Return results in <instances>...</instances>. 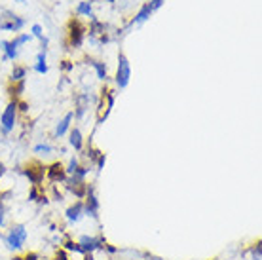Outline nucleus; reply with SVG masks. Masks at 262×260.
<instances>
[{
    "mask_svg": "<svg viewBox=\"0 0 262 260\" xmlns=\"http://www.w3.org/2000/svg\"><path fill=\"white\" fill-rule=\"evenodd\" d=\"M25 241H27V230H25V226L16 224V226L10 228L8 236H6V245H8V249L19 251L23 245H25Z\"/></svg>",
    "mask_w": 262,
    "mask_h": 260,
    "instance_id": "1",
    "label": "nucleus"
},
{
    "mask_svg": "<svg viewBox=\"0 0 262 260\" xmlns=\"http://www.w3.org/2000/svg\"><path fill=\"white\" fill-rule=\"evenodd\" d=\"M130 78H131L130 61H128V57L124 53H120L118 55V70H116V84H118V87L124 89V87L130 84Z\"/></svg>",
    "mask_w": 262,
    "mask_h": 260,
    "instance_id": "2",
    "label": "nucleus"
},
{
    "mask_svg": "<svg viewBox=\"0 0 262 260\" xmlns=\"http://www.w3.org/2000/svg\"><path fill=\"white\" fill-rule=\"evenodd\" d=\"M16 120H18V103H10L2 114V120H0V125H2V131L4 133H12L14 127H16Z\"/></svg>",
    "mask_w": 262,
    "mask_h": 260,
    "instance_id": "3",
    "label": "nucleus"
},
{
    "mask_svg": "<svg viewBox=\"0 0 262 260\" xmlns=\"http://www.w3.org/2000/svg\"><path fill=\"white\" fill-rule=\"evenodd\" d=\"M25 19L19 17L12 11H2V17H0V30H14L18 32L19 29H23Z\"/></svg>",
    "mask_w": 262,
    "mask_h": 260,
    "instance_id": "4",
    "label": "nucleus"
},
{
    "mask_svg": "<svg viewBox=\"0 0 262 260\" xmlns=\"http://www.w3.org/2000/svg\"><path fill=\"white\" fill-rule=\"evenodd\" d=\"M103 93L104 95L101 97V105H99V118H97L99 124H103V120L108 118V114H110V110H112V106H114L112 91H103Z\"/></svg>",
    "mask_w": 262,
    "mask_h": 260,
    "instance_id": "5",
    "label": "nucleus"
},
{
    "mask_svg": "<svg viewBox=\"0 0 262 260\" xmlns=\"http://www.w3.org/2000/svg\"><path fill=\"white\" fill-rule=\"evenodd\" d=\"M84 32L86 29L80 25V21H72L70 23V29H68V42L72 48H80L82 42H84Z\"/></svg>",
    "mask_w": 262,
    "mask_h": 260,
    "instance_id": "6",
    "label": "nucleus"
},
{
    "mask_svg": "<svg viewBox=\"0 0 262 260\" xmlns=\"http://www.w3.org/2000/svg\"><path fill=\"white\" fill-rule=\"evenodd\" d=\"M78 247L84 253H94V251L103 247V238H94V236H82L78 241Z\"/></svg>",
    "mask_w": 262,
    "mask_h": 260,
    "instance_id": "7",
    "label": "nucleus"
},
{
    "mask_svg": "<svg viewBox=\"0 0 262 260\" xmlns=\"http://www.w3.org/2000/svg\"><path fill=\"white\" fill-rule=\"evenodd\" d=\"M46 167L44 165H40V164H30L27 165V169H25V175L28 177V181L34 184V186H38V184L44 181V171Z\"/></svg>",
    "mask_w": 262,
    "mask_h": 260,
    "instance_id": "8",
    "label": "nucleus"
},
{
    "mask_svg": "<svg viewBox=\"0 0 262 260\" xmlns=\"http://www.w3.org/2000/svg\"><path fill=\"white\" fill-rule=\"evenodd\" d=\"M46 175H48V179H50L52 183H65L66 181V171L61 164L50 165V167L46 169Z\"/></svg>",
    "mask_w": 262,
    "mask_h": 260,
    "instance_id": "9",
    "label": "nucleus"
},
{
    "mask_svg": "<svg viewBox=\"0 0 262 260\" xmlns=\"http://www.w3.org/2000/svg\"><path fill=\"white\" fill-rule=\"evenodd\" d=\"M88 200L84 203V209H86V215H92V217H97V211H99V202H97V196H95L94 188L88 184Z\"/></svg>",
    "mask_w": 262,
    "mask_h": 260,
    "instance_id": "10",
    "label": "nucleus"
},
{
    "mask_svg": "<svg viewBox=\"0 0 262 260\" xmlns=\"http://www.w3.org/2000/svg\"><path fill=\"white\" fill-rule=\"evenodd\" d=\"M82 215H86L84 203L76 202L74 205H70V207L66 209V221L68 222H78L80 219H82Z\"/></svg>",
    "mask_w": 262,
    "mask_h": 260,
    "instance_id": "11",
    "label": "nucleus"
},
{
    "mask_svg": "<svg viewBox=\"0 0 262 260\" xmlns=\"http://www.w3.org/2000/svg\"><path fill=\"white\" fill-rule=\"evenodd\" d=\"M88 106H90V95L88 93H80L76 97V116L82 118L84 112L88 110Z\"/></svg>",
    "mask_w": 262,
    "mask_h": 260,
    "instance_id": "12",
    "label": "nucleus"
},
{
    "mask_svg": "<svg viewBox=\"0 0 262 260\" xmlns=\"http://www.w3.org/2000/svg\"><path fill=\"white\" fill-rule=\"evenodd\" d=\"M70 122H72V112H68V114L57 124V129H56V137H63L68 131V127H70Z\"/></svg>",
    "mask_w": 262,
    "mask_h": 260,
    "instance_id": "13",
    "label": "nucleus"
},
{
    "mask_svg": "<svg viewBox=\"0 0 262 260\" xmlns=\"http://www.w3.org/2000/svg\"><path fill=\"white\" fill-rule=\"evenodd\" d=\"M0 46L4 49V61H8V59L14 61V59L18 57V48H16L12 42H6V40H4V42H0Z\"/></svg>",
    "mask_w": 262,
    "mask_h": 260,
    "instance_id": "14",
    "label": "nucleus"
},
{
    "mask_svg": "<svg viewBox=\"0 0 262 260\" xmlns=\"http://www.w3.org/2000/svg\"><path fill=\"white\" fill-rule=\"evenodd\" d=\"M68 143H70V146H74L76 150H82V146H84V139H82L80 129H72V131H70V139H68Z\"/></svg>",
    "mask_w": 262,
    "mask_h": 260,
    "instance_id": "15",
    "label": "nucleus"
},
{
    "mask_svg": "<svg viewBox=\"0 0 262 260\" xmlns=\"http://www.w3.org/2000/svg\"><path fill=\"white\" fill-rule=\"evenodd\" d=\"M34 70L38 74H46L48 72V65H46V49H42L36 57V65H34Z\"/></svg>",
    "mask_w": 262,
    "mask_h": 260,
    "instance_id": "16",
    "label": "nucleus"
},
{
    "mask_svg": "<svg viewBox=\"0 0 262 260\" xmlns=\"http://www.w3.org/2000/svg\"><path fill=\"white\" fill-rule=\"evenodd\" d=\"M152 8H150V4H144L142 8L139 10V13L135 15V19H133V23H142V21H146L150 17V13H152Z\"/></svg>",
    "mask_w": 262,
    "mask_h": 260,
    "instance_id": "17",
    "label": "nucleus"
},
{
    "mask_svg": "<svg viewBox=\"0 0 262 260\" xmlns=\"http://www.w3.org/2000/svg\"><path fill=\"white\" fill-rule=\"evenodd\" d=\"M90 63H92V67L95 68L97 78H99V80H106V65L101 63V61H90Z\"/></svg>",
    "mask_w": 262,
    "mask_h": 260,
    "instance_id": "18",
    "label": "nucleus"
},
{
    "mask_svg": "<svg viewBox=\"0 0 262 260\" xmlns=\"http://www.w3.org/2000/svg\"><path fill=\"white\" fill-rule=\"evenodd\" d=\"M76 11L80 15H86V17H94V11H92V2H80Z\"/></svg>",
    "mask_w": 262,
    "mask_h": 260,
    "instance_id": "19",
    "label": "nucleus"
},
{
    "mask_svg": "<svg viewBox=\"0 0 262 260\" xmlns=\"http://www.w3.org/2000/svg\"><path fill=\"white\" fill-rule=\"evenodd\" d=\"M25 74H27V68L25 67H14V70H12V82H23Z\"/></svg>",
    "mask_w": 262,
    "mask_h": 260,
    "instance_id": "20",
    "label": "nucleus"
},
{
    "mask_svg": "<svg viewBox=\"0 0 262 260\" xmlns=\"http://www.w3.org/2000/svg\"><path fill=\"white\" fill-rule=\"evenodd\" d=\"M80 169V164H78V160L76 158H70V162H68V167H66V177H70V175H74L76 171Z\"/></svg>",
    "mask_w": 262,
    "mask_h": 260,
    "instance_id": "21",
    "label": "nucleus"
},
{
    "mask_svg": "<svg viewBox=\"0 0 262 260\" xmlns=\"http://www.w3.org/2000/svg\"><path fill=\"white\" fill-rule=\"evenodd\" d=\"M32 38L30 34H21V36H18V38H14L12 40V44L16 46V48H19V46H23V44H27L28 40Z\"/></svg>",
    "mask_w": 262,
    "mask_h": 260,
    "instance_id": "22",
    "label": "nucleus"
},
{
    "mask_svg": "<svg viewBox=\"0 0 262 260\" xmlns=\"http://www.w3.org/2000/svg\"><path fill=\"white\" fill-rule=\"evenodd\" d=\"M34 152H36V154H52L54 148L50 145H36L34 146Z\"/></svg>",
    "mask_w": 262,
    "mask_h": 260,
    "instance_id": "23",
    "label": "nucleus"
},
{
    "mask_svg": "<svg viewBox=\"0 0 262 260\" xmlns=\"http://www.w3.org/2000/svg\"><path fill=\"white\" fill-rule=\"evenodd\" d=\"M32 36L44 40V32H42V27H40V25H32Z\"/></svg>",
    "mask_w": 262,
    "mask_h": 260,
    "instance_id": "24",
    "label": "nucleus"
},
{
    "mask_svg": "<svg viewBox=\"0 0 262 260\" xmlns=\"http://www.w3.org/2000/svg\"><path fill=\"white\" fill-rule=\"evenodd\" d=\"M162 2H164V0H150L148 4H150V8H152V10H158L160 6H162Z\"/></svg>",
    "mask_w": 262,
    "mask_h": 260,
    "instance_id": "25",
    "label": "nucleus"
},
{
    "mask_svg": "<svg viewBox=\"0 0 262 260\" xmlns=\"http://www.w3.org/2000/svg\"><path fill=\"white\" fill-rule=\"evenodd\" d=\"M63 68H65V70H70V68H72V65H70L68 61H65V63H63Z\"/></svg>",
    "mask_w": 262,
    "mask_h": 260,
    "instance_id": "26",
    "label": "nucleus"
},
{
    "mask_svg": "<svg viewBox=\"0 0 262 260\" xmlns=\"http://www.w3.org/2000/svg\"><path fill=\"white\" fill-rule=\"evenodd\" d=\"M4 173H6V169H4V165L0 164V177H2V175H4Z\"/></svg>",
    "mask_w": 262,
    "mask_h": 260,
    "instance_id": "27",
    "label": "nucleus"
},
{
    "mask_svg": "<svg viewBox=\"0 0 262 260\" xmlns=\"http://www.w3.org/2000/svg\"><path fill=\"white\" fill-rule=\"evenodd\" d=\"M253 260H260V257H254V259Z\"/></svg>",
    "mask_w": 262,
    "mask_h": 260,
    "instance_id": "28",
    "label": "nucleus"
},
{
    "mask_svg": "<svg viewBox=\"0 0 262 260\" xmlns=\"http://www.w3.org/2000/svg\"><path fill=\"white\" fill-rule=\"evenodd\" d=\"M16 2H25V0H16Z\"/></svg>",
    "mask_w": 262,
    "mask_h": 260,
    "instance_id": "29",
    "label": "nucleus"
}]
</instances>
